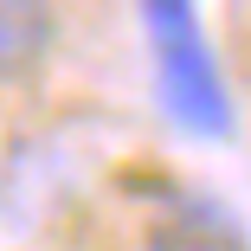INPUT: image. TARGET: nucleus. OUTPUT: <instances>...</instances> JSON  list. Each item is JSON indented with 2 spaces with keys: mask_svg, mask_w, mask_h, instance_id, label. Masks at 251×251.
I'll use <instances>...</instances> for the list:
<instances>
[{
  "mask_svg": "<svg viewBox=\"0 0 251 251\" xmlns=\"http://www.w3.org/2000/svg\"><path fill=\"white\" fill-rule=\"evenodd\" d=\"M148 45H155L161 103L187 135H232V97L219 77V58L193 20V0H142Z\"/></svg>",
  "mask_w": 251,
  "mask_h": 251,
  "instance_id": "obj_1",
  "label": "nucleus"
},
{
  "mask_svg": "<svg viewBox=\"0 0 251 251\" xmlns=\"http://www.w3.org/2000/svg\"><path fill=\"white\" fill-rule=\"evenodd\" d=\"M148 251H251L245 219L213 193H174L148 226Z\"/></svg>",
  "mask_w": 251,
  "mask_h": 251,
  "instance_id": "obj_2",
  "label": "nucleus"
},
{
  "mask_svg": "<svg viewBox=\"0 0 251 251\" xmlns=\"http://www.w3.org/2000/svg\"><path fill=\"white\" fill-rule=\"evenodd\" d=\"M52 32H58L52 0H0V84L39 71L52 52Z\"/></svg>",
  "mask_w": 251,
  "mask_h": 251,
  "instance_id": "obj_3",
  "label": "nucleus"
}]
</instances>
